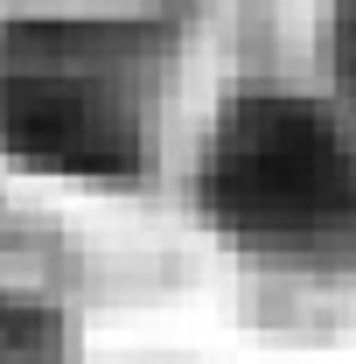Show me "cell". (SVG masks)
<instances>
[{"instance_id": "obj_1", "label": "cell", "mask_w": 356, "mask_h": 364, "mask_svg": "<svg viewBox=\"0 0 356 364\" xmlns=\"http://www.w3.org/2000/svg\"><path fill=\"white\" fill-rule=\"evenodd\" d=\"M210 196L223 225L252 245H356V161L343 134L308 105H252L245 119H230Z\"/></svg>"}, {"instance_id": "obj_2", "label": "cell", "mask_w": 356, "mask_h": 364, "mask_svg": "<svg viewBox=\"0 0 356 364\" xmlns=\"http://www.w3.org/2000/svg\"><path fill=\"white\" fill-rule=\"evenodd\" d=\"M350 77H356V14H350Z\"/></svg>"}]
</instances>
